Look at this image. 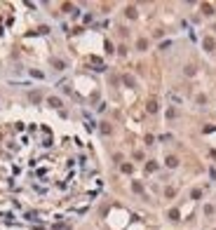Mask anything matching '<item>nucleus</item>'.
<instances>
[{
	"mask_svg": "<svg viewBox=\"0 0 216 230\" xmlns=\"http://www.w3.org/2000/svg\"><path fill=\"white\" fill-rule=\"evenodd\" d=\"M167 164H169V167H176V157H167Z\"/></svg>",
	"mask_w": 216,
	"mask_h": 230,
	"instance_id": "1",
	"label": "nucleus"
}]
</instances>
